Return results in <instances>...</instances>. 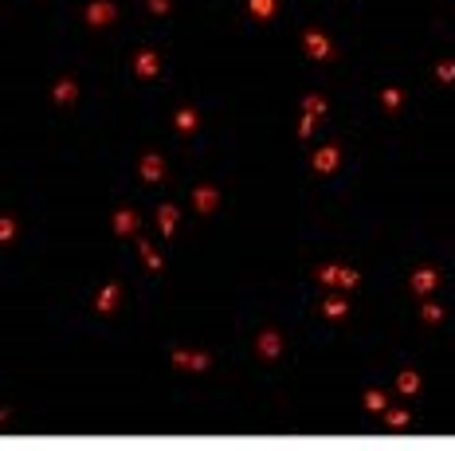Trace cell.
Instances as JSON below:
<instances>
[{"label":"cell","instance_id":"obj_1","mask_svg":"<svg viewBox=\"0 0 455 451\" xmlns=\"http://www.w3.org/2000/svg\"><path fill=\"white\" fill-rule=\"evenodd\" d=\"M114 16V8H106V4H99V8H91V20L94 24H102V20H110Z\"/></svg>","mask_w":455,"mask_h":451},{"label":"cell","instance_id":"obj_2","mask_svg":"<svg viewBox=\"0 0 455 451\" xmlns=\"http://www.w3.org/2000/svg\"><path fill=\"white\" fill-rule=\"evenodd\" d=\"M12 231H16V224H12V220H8V216H0V243L8 240Z\"/></svg>","mask_w":455,"mask_h":451},{"label":"cell","instance_id":"obj_3","mask_svg":"<svg viewBox=\"0 0 455 451\" xmlns=\"http://www.w3.org/2000/svg\"><path fill=\"white\" fill-rule=\"evenodd\" d=\"M275 8V0H255V12H271Z\"/></svg>","mask_w":455,"mask_h":451}]
</instances>
